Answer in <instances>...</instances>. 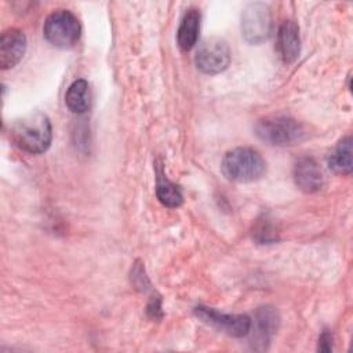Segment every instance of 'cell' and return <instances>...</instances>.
Listing matches in <instances>:
<instances>
[{"mask_svg": "<svg viewBox=\"0 0 353 353\" xmlns=\"http://www.w3.org/2000/svg\"><path fill=\"white\" fill-rule=\"evenodd\" d=\"M10 138L17 148L26 153H44L52 141L51 121L41 112L28 113L10 125Z\"/></svg>", "mask_w": 353, "mask_h": 353, "instance_id": "6da1fadb", "label": "cell"}, {"mask_svg": "<svg viewBox=\"0 0 353 353\" xmlns=\"http://www.w3.org/2000/svg\"><path fill=\"white\" fill-rule=\"evenodd\" d=\"M223 175L233 182L247 183L261 179L266 172V161L262 154L247 146L229 150L221 163Z\"/></svg>", "mask_w": 353, "mask_h": 353, "instance_id": "7a4b0ae2", "label": "cell"}, {"mask_svg": "<svg viewBox=\"0 0 353 353\" xmlns=\"http://www.w3.org/2000/svg\"><path fill=\"white\" fill-rule=\"evenodd\" d=\"M256 137L273 146H292L303 141L305 128L292 117L270 116L255 124Z\"/></svg>", "mask_w": 353, "mask_h": 353, "instance_id": "3957f363", "label": "cell"}, {"mask_svg": "<svg viewBox=\"0 0 353 353\" xmlns=\"http://www.w3.org/2000/svg\"><path fill=\"white\" fill-rule=\"evenodd\" d=\"M81 33L79 19L69 10L52 11L43 25V34L46 40L58 48L73 47Z\"/></svg>", "mask_w": 353, "mask_h": 353, "instance_id": "277c9868", "label": "cell"}, {"mask_svg": "<svg viewBox=\"0 0 353 353\" xmlns=\"http://www.w3.org/2000/svg\"><path fill=\"white\" fill-rule=\"evenodd\" d=\"M272 29V14L268 4L254 1L241 14V34L250 44L263 43Z\"/></svg>", "mask_w": 353, "mask_h": 353, "instance_id": "5b68a950", "label": "cell"}, {"mask_svg": "<svg viewBox=\"0 0 353 353\" xmlns=\"http://www.w3.org/2000/svg\"><path fill=\"white\" fill-rule=\"evenodd\" d=\"M194 314L203 323L230 335L234 338H241L248 335L251 327V317L247 314H229L222 313L214 307L196 306Z\"/></svg>", "mask_w": 353, "mask_h": 353, "instance_id": "8992f818", "label": "cell"}, {"mask_svg": "<svg viewBox=\"0 0 353 353\" xmlns=\"http://www.w3.org/2000/svg\"><path fill=\"white\" fill-rule=\"evenodd\" d=\"M196 66L205 74H218L230 63V50L225 40L211 37L204 40L196 52Z\"/></svg>", "mask_w": 353, "mask_h": 353, "instance_id": "52a82bcc", "label": "cell"}, {"mask_svg": "<svg viewBox=\"0 0 353 353\" xmlns=\"http://www.w3.org/2000/svg\"><path fill=\"white\" fill-rule=\"evenodd\" d=\"M279 327V313L272 306H262L256 310L248 334H251V346L255 350H265Z\"/></svg>", "mask_w": 353, "mask_h": 353, "instance_id": "ba28073f", "label": "cell"}, {"mask_svg": "<svg viewBox=\"0 0 353 353\" xmlns=\"http://www.w3.org/2000/svg\"><path fill=\"white\" fill-rule=\"evenodd\" d=\"M26 51V36L17 28H10L0 37V68L11 69L19 63Z\"/></svg>", "mask_w": 353, "mask_h": 353, "instance_id": "9c48e42d", "label": "cell"}, {"mask_svg": "<svg viewBox=\"0 0 353 353\" xmlns=\"http://www.w3.org/2000/svg\"><path fill=\"white\" fill-rule=\"evenodd\" d=\"M295 185L305 193L319 192L324 185V178L320 165L312 157H301L294 165Z\"/></svg>", "mask_w": 353, "mask_h": 353, "instance_id": "30bf717a", "label": "cell"}, {"mask_svg": "<svg viewBox=\"0 0 353 353\" xmlns=\"http://www.w3.org/2000/svg\"><path fill=\"white\" fill-rule=\"evenodd\" d=\"M277 51L284 63H292L301 52L299 28L294 21H284L277 32Z\"/></svg>", "mask_w": 353, "mask_h": 353, "instance_id": "8fae6325", "label": "cell"}, {"mask_svg": "<svg viewBox=\"0 0 353 353\" xmlns=\"http://www.w3.org/2000/svg\"><path fill=\"white\" fill-rule=\"evenodd\" d=\"M200 19H201V15L199 10H194V8L189 10L183 15L176 32V41L181 50L189 51L197 43L199 32H200Z\"/></svg>", "mask_w": 353, "mask_h": 353, "instance_id": "7c38bea8", "label": "cell"}, {"mask_svg": "<svg viewBox=\"0 0 353 353\" xmlns=\"http://www.w3.org/2000/svg\"><path fill=\"white\" fill-rule=\"evenodd\" d=\"M65 103L72 113L83 114L90 109L91 105V95H90V85L84 79L74 80L66 94H65Z\"/></svg>", "mask_w": 353, "mask_h": 353, "instance_id": "4fadbf2b", "label": "cell"}, {"mask_svg": "<svg viewBox=\"0 0 353 353\" xmlns=\"http://www.w3.org/2000/svg\"><path fill=\"white\" fill-rule=\"evenodd\" d=\"M328 167L335 174L349 175L352 172V137L342 138L328 156Z\"/></svg>", "mask_w": 353, "mask_h": 353, "instance_id": "5bb4252c", "label": "cell"}, {"mask_svg": "<svg viewBox=\"0 0 353 353\" xmlns=\"http://www.w3.org/2000/svg\"><path fill=\"white\" fill-rule=\"evenodd\" d=\"M156 175V196L159 201L168 208L179 207L183 203L181 189L164 175L161 167H157Z\"/></svg>", "mask_w": 353, "mask_h": 353, "instance_id": "9a60e30c", "label": "cell"}, {"mask_svg": "<svg viewBox=\"0 0 353 353\" xmlns=\"http://www.w3.org/2000/svg\"><path fill=\"white\" fill-rule=\"evenodd\" d=\"M252 236L261 244H270V243H274V241L279 240V234H277L276 228L266 218L259 219L256 222V225L254 228V232H252Z\"/></svg>", "mask_w": 353, "mask_h": 353, "instance_id": "2e32d148", "label": "cell"}, {"mask_svg": "<svg viewBox=\"0 0 353 353\" xmlns=\"http://www.w3.org/2000/svg\"><path fill=\"white\" fill-rule=\"evenodd\" d=\"M131 280H132V283H134V285L137 287V288H139V290H146L149 285H150V283H149V280H148V277H146V274H145V270H143V268H142V265H135L134 266V269H132V273H131Z\"/></svg>", "mask_w": 353, "mask_h": 353, "instance_id": "e0dca14e", "label": "cell"}, {"mask_svg": "<svg viewBox=\"0 0 353 353\" xmlns=\"http://www.w3.org/2000/svg\"><path fill=\"white\" fill-rule=\"evenodd\" d=\"M148 314L153 319H157V317H161L163 316V312H161V301L159 296L156 298H152L150 302L148 303Z\"/></svg>", "mask_w": 353, "mask_h": 353, "instance_id": "ac0fdd59", "label": "cell"}, {"mask_svg": "<svg viewBox=\"0 0 353 353\" xmlns=\"http://www.w3.org/2000/svg\"><path fill=\"white\" fill-rule=\"evenodd\" d=\"M317 349L321 350V352H330V350H332V336H331V334H330L327 330L323 331V334L320 335Z\"/></svg>", "mask_w": 353, "mask_h": 353, "instance_id": "d6986e66", "label": "cell"}]
</instances>
